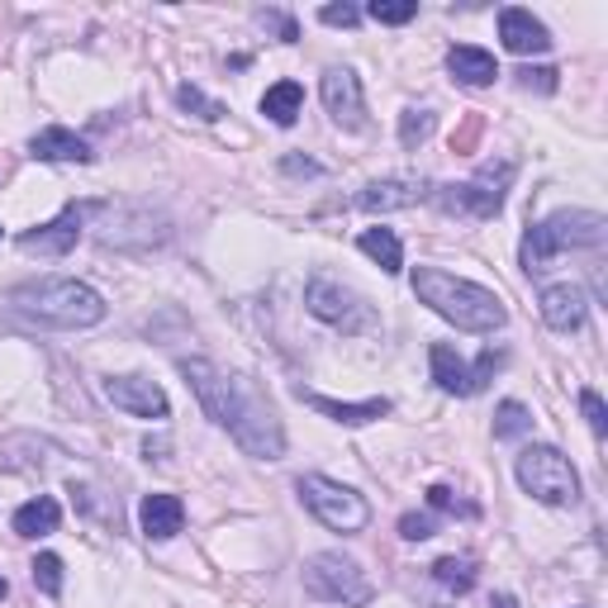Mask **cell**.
Returning <instances> with one entry per match:
<instances>
[{"mask_svg":"<svg viewBox=\"0 0 608 608\" xmlns=\"http://www.w3.org/2000/svg\"><path fill=\"white\" fill-rule=\"evenodd\" d=\"M514 475H518V485H523V495H532L538 504H552V509L581 504V475H575L571 457L561 452V447H547V442L523 447L514 461Z\"/></svg>","mask_w":608,"mask_h":608,"instance_id":"5b68a950","label":"cell"},{"mask_svg":"<svg viewBox=\"0 0 608 608\" xmlns=\"http://www.w3.org/2000/svg\"><path fill=\"white\" fill-rule=\"evenodd\" d=\"M300 499L318 523L333 528V532H361L371 523V504L357 495L352 485H338L328 475H300Z\"/></svg>","mask_w":608,"mask_h":608,"instance_id":"ba28073f","label":"cell"},{"mask_svg":"<svg viewBox=\"0 0 608 608\" xmlns=\"http://www.w3.org/2000/svg\"><path fill=\"white\" fill-rule=\"evenodd\" d=\"M428 195H432V185H428V181L390 177V181H371L367 191L357 195V205H361V210H371V214H385V210H409V205H418V200H428Z\"/></svg>","mask_w":608,"mask_h":608,"instance_id":"4fadbf2b","label":"cell"},{"mask_svg":"<svg viewBox=\"0 0 608 608\" xmlns=\"http://www.w3.org/2000/svg\"><path fill=\"white\" fill-rule=\"evenodd\" d=\"M138 523H143V532H148L153 542H167V538H177V532L185 528V504L177 495H148L138 504Z\"/></svg>","mask_w":608,"mask_h":608,"instance_id":"ac0fdd59","label":"cell"},{"mask_svg":"<svg viewBox=\"0 0 608 608\" xmlns=\"http://www.w3.org/2000/svg\"><path fill=\"white\" fill-rule=\"evenodd\" d=\"M29 157L34 162H91V143L86 138H77L71 128H38L34 138H29Z\"/></svg>","mask_w":608,"mask_h":608,"instance_id":"2e32d148","label":"cell"},{"mask_svg":"<svg viewBox=\"0 0 608 608\" xmlns=\"http://www.w3.org/2000/svg\"><path fill=\"white\" fill-rule=\"evenodd\" d=\"M608 238V219L595 210H556L552 219L532 224L523 243H518V257H523V271L528 277H538V271H547L556 262L561 252L571 248H599V243Z\"/></svg>","mask_w":608,"mask_h":608,"instance_id":"277c9868","label":"cell"},{"mask_svg":"<svg viewBox=\"0 0 608 608\" xmlns=\"http://www.w3.org/2000/svg\"><path fill=\"white\" fill-rule=\"evenodd\" d=\"M300 581H304V595H314L324 604H342V608H367L371 595H375L367 571H361L352 556H342V552L309 556V561H304V571H300Z\"/></svg>","mask_w":608,"mask_h":608,"instance_id":"8992f818","label":"cell"},{"mask_svg":"<svg viewBox=\"0 0 608 608\" xmlns=\"http://www.w3.org/2000/svg\"><path fill=\"white\" fill-rule=\"evenodd\" d=\"M489 608H518V599L514 595H495V604H489Z\"/></svg>","mask_w":608,"mask_h":608,"instance_id":"f35d334b","label":"cell"},{"mask_svg":"<svg viewBox=\"0 0 608 608\" xmlns=\"http://www.w3.org/2000/svg\"><path fill=\"white\" fill-rule=\"evenodd\" d=\"M318 91H324V110L333 114L338 128H347V134L367 128V95H361V77L352 67H328Z\"/></svg>","mask_w":608,"mask_h":608,"instance_id":"30bf717a","label":"cell"},{"mask_svg":"<svg viewBox=\"0 0 608 608\" xmlns=\"http://www.w3.org/2000/svg\"><path fill=\"white\" fill-rule=\"evenodd\" d=\"M495 367H499V352H495V347H485V352H481V361H475V367H471V385H475V395H481V390H485V381H489V375H495Z\"/></svg>","mask_w":608,"mask_h":608,"instance_id":"e575fe53","label":"cell"},{"mask_svg":"<svg viewBox=\"0 0 608 608\" xmlns=\"http://www.w3.org/2000/svg\"><path fill=\"white\" fill-rule=\"evenodd\" d=\"M367 14L375 24H409L418 14V0H371Z\"/></svg>","mask_w":608,"mask_h":608,"instance_id":"f1b7e54d","label":"cell"},{"mask_svg":"<svg viewBox=\"0 0 608 608\" xmlns=\"http://www.w3.org/2000/svg\"><path fill=\"white\" fill-rule=\"evenodd\" d=\"M432 581L442 589H452V595H466V589H475V561L471 556H442L438 566H432Z\"/></svg>","mask_w":608,"mask_h":608,"instance_id":"cb8c5ba5","label":"cell"},{"mask_svg":"<svg viewBox=\"0 0 608 608\" xmlns=\"http://www.w3.org/2000/svg\"><path fill=\"white\" fill-rule=\"evenodd\" d=\"M432 532H438V518H432V514H404L399 518V538L404 542H428Z\"/></svg>","mask_w":608,"mask_h":608,"instance_id":"d6a6232c","label":"cell"},{"mask_svg":"<svg viewBox=\"0 0 608 608\" xmlns=\"http://www.w3.org/2000/svg\"><path fill=\"white\" fill-rule=\"evenodd\" d=\"M5 304L29 324H43V328H95L105 318V300L100 291H91L86 281H71V277H38V281H24L5 295Z\"/></svg>","mask_w":608,"mask_h":608,"instance_id":"3957f363","label":"cell"},{"mask_svg":"<svg viewBox=\"0 0 608 608\" xmlns=\"http://www.w3.org/2000/svg\"><path fill=\"white\" fill-rule=\"evenodd\" d=\"M357 248L367 252L381 271H390V277H395V271H404V243H399L395 228H367V234L357 238Z\"/></svg>","mask_w":608,"mask_h":608,"instance_id":"7402d4cb","label":"cell"},{"mask_svg":"<svg viewBox=\"0 0 608 608\" xmlns=\"http://www.w3.org/2000/svg\"><path fill=\"white\" fill-rule=\"evenodd\" d=\"M514 77H518L523 91H542V95H552L556 86H561V71L556 67H518Z\"/></svg>","mask_w":608,"mask_h":608,"instance_id":"4dcf8cb0","label":"cell"},{"mask_svg":"<svg viewBox=\"0 0 608 608\" xmlns=\"http://www.w3.org/2000/svg\"><path fill=\"white\" fill-rule=\"evenodd\" d=\"M538 304H542V318H547V328H552V333H575L585 324V314H589L585 291H581V285H571V281L547 285Z\"/></svg>","mask_w":608,"mask_h":608,"instance_id":"9a60e30c","label":"cell"},{"mask_svg":"<svg viewBox=\"0 0 608 608\" xmlns=\"http://www.w3.org/2000/svg\"><path fill=\"white\" fill-rule=\"evenodd\" d=\"M475 134H481V120H471L466 128H461V134H452V153H466L471 143H475Z\"/></svg>","mask_w":608,"mask_h":608,"instance_id":"74e56055","label":"cell"},{"mask_svg":"<svg viewBox=\"0 0 608 608\" xmlns=\"http://www.w3.org/2000/svg\"><path fill=\"white\" fill-rule=\"evenodd\" d=\"M77 238H81V210H63L57 219L20 234V248L24 252H38V257H63V252L77 248Z\"/></svg>","mask_w":608,"mask_h":608,"instance_id":"7c38bea8","label":"cell"},{"mask_svg":"<svg viewBox=\"0 0 608 608\" xmlns=\"http://www.w3.org/2000/svg\"><path fill=\"white\" fill-rule=\"evenodd\" d=\"M428 509H432V514H461V518H475V514H481L475 504L457 499L452 485H428Z\"/></svg>","mask_w":608,"mask_h":608,"instance_id":"f546056e","label":"cell"},{"mask_svg":"<svg viewBox=\"0 0 608 608\" xmlns=\"http://www.w3.org/2000/svg\"><path fill=\"white\" fill-rule=\"evenodd\" d=\"M581 414H585L589 432H595V438H604V432H608V404H604L599 390H581Z\"/></svg>","mask_w":608,"mask_h":608,"instance_id":"1f68e13d","label":"cell"},{"mask_svg":"<svg viewBox=\"0 0 608 608\" xmlns=\"http://www.w3.org/2000/svg\"><path fill=\"white\" fill-rule=\"evenodd\" d=\"M409 285L432 314H442L461 333H495L509 324V309H504V300L495 291H485V285H475L466 277H452L442 267H414Z\"/></svg>","mask_w":608,"mask_h":608,"instance_id":"7a4b0ae2","label":"cell"},{"mask_svg":"<svg viewBox=\"0 0 608 608\" xmlns=\"http://www.w3.org/2000/svg\"><path fill=\"white\" fill-rule=\"evenodd\" d=\"M5 589H10V585H5V575H0V599H5Z\"/></svg>","mask_w":608,"mask_h":608,"instance_id":"ab89813d","label":"cell"},{"mask_svg":"<svg viewBox=\"0 0 608 608\" xmlns=\"http://www.w3.org/2000/svg\"><path fill=\"white\" fill-rule=\"evenodd\" d=\"M304 304H309L314 318H324L328 328L338 333H367L375 328V309L367 300H361L357 291H347V285L328 281V277H314L309 285H304Z\"/></svg>","mask_w":608,"mask_h":608,"instance_id":"9c48e42d","label":"cell"},{"mask_svg":"<svg viewBox=\"0 0 608 608\" xmlns=\"http://www.w3.org/2000/svg\"><path fill=\"white\" fill-rule=\"evenodd\" d=\"M428 367H432V381H438V390H447V395H475V385H471V367L457 357V347H447V342H432L428 347Z\"/></svg>","mask_w":608,"mask_h":608,"instance_id":"ffe728a7","label":"cell"},{"mask_svg":"<svg viewBox=\"0 0 608 608\" xmlns=\"http://www.w3.org/2000/svg\"><path fill=\"white\" fill-rule=\"evenodd\" d=\"M285 171H291V177H318V171H324V167H318V162H309V157H285V162H281Z\"/></svg>","mask_w":608,"mask_h":608,"instance_id":"8d00e7d4","label":"cell"},{"mask_svg":"<svg viewBox=\"0 0 608 608\" xmlns=\"http://www.w3.org/2000/svg\"><path fill=\"white\" fill-rule=\"evenodd\" d=\"M34 585L43 589L48 599H57L63 595V556H53V552H43V556H34Z\"/></svg>","mask_w":608,"mask_h":608,"instance_id":"83f0119b","label":"cell"},{"mask_svg":"<svg viewBox=\"0 0 608 608\" xmlns=\"http://www.w3.org/2000/svg\"><path fill=\"white\" fill-rule=\"evenodd\" d=\"M177 105L181 110H191V114H200V120H205V124H214V120H224V105H219V100H210L205 91H200V86H191V81H185V86H177Z\"/></svg>","mask_w":608,"mask_h":608,"instance_id":"484cf974","label":"cell"},{"mask_svg":"<svg viewBox=\"0 0 608 608\" xmlns=\"http://www.w3.org/2000/svg\"><path fill=\"white\" fill-rule=\"evenodd\" d=\"M57 523H63V504L48 495L14 509V532H20V538H48V532H57Z\"/></svg>","mask_w":608,"mask_h":608,"instance_id":"44dd1931","label":"cell"},{"mask_svg":"<svg viewBox=\"0 0 608 608\" xmlns=\"http://www.w3.org/2000/svg\"><path fill=\"white\" fill-rule=\"evenodd\" d=\"M447 71H452V81H461V86H489L499 77V63H495V53L475 48V43H457V48L447 53Z\"/></svg>","mask_w":608,"mask_h":608,"instance_id":"d6986e66","label":"cell"},{"mask_svg":"<svg viewBox=\"0 0 608 608\" xmlns=\"http://www.w3.org/2000/svg\"><path fill=\"white\" fill-rule=\"evenodd\" d=\"M499 38H504V48L518 53V57L552 48V34H547V24L532 20V10H518V5L499 10Z\"/></svg>","mask_w":608,"mask_h":608,"instance_id":"5bb4252c","label":"cell"},{"mask_svg":"<svg viewBox=\"0 0 608 608\" xmlns=\"http://www.w3.org/2000/svg\"><path fill=\"white\" fill-rule=\"evenodd\" d=\"M300 110H304V86H300V81H277V86H267L262 114H267L271 124L291 128V124L300 120Z\"/></svg>","mask_w":608,"mask_h":608,"instance_id":"603a6c76","label":"cell"},{"mask_svg":"<svg viewBox=\"0 0 608 608\" xmlns=\"http://www.w3.org/2000/svg\"><path fill=\"white\" fill-rule=\"evenodd\" d=\"M295 395L309 404V409H318L324 418H333V424L342 428H361V424H375V418L390 414V399H361V404H342V399H328V395H314V390H295Z\"/></svg>","mask_w":608,"mask_h":608,"instance_id":"e0dca14e","label":"cell"},{"mask_svg":"<svg viewBox=\"0 0 608 608\" xmlns=\"http://www.w3.org/2000/svg\"><path fill=\"white\" fill-rule=\"evenodd\" d=\"M528 432H532V414H528V404L504 399L499 409H495V438H499V442H518V438H528Z\"/></svg>","mask_w":608,"mask_h":608,"instance_id":"d4e9b609","label":"cell"},{"mask_svg":"<svg viewBox=\"0 0 608 608\" xmlns=\"http://www.w3.org/2000/svg\"><path fill=\"white\" fill-rule=\"evenodd\" d=\"M257 20H262V24H271V29H277V34H281V43H295V38H300V29H295V20H291V14H281V10H262V14H257Z\"/></svg>","mask_w":608,"mask_h":608,"instance_id":"d590c367","label":"cell"},{"mask_svg":"<svg viewBox=\"0 0 608 608\" xmlns=\"http://www.w3.org/2000/svg\"><path fill=\"white\" fill-rule=\"evenodd\" d=\"M181 375H185V385H191V395L200 399V409H205L248 457H257V461L285 457V424H281L277 404L257 390V381L214 367L205 357H185Z\"/></svg>","mask_w":608,"mask_h":608,"instance_id":"6da1fadb","label":"cell"},{"mask_svg":"<svg viewBox=\"0 0 608 608\" xmlns=\"http://www.w3.org/2000/svg\"><path fill=\"white\" fill-rule=\"evenodd\" d=\"M432 124H438V120H432V114L428 110H404L399 114V143H404V148H424V143L432 138Z\"/></svg>","mask_w":608,"mask_h":608,"instance_id":"4316f807","label":"cell"},{"mask_svg":"<svg viewBox=\"0 0 608 608\" xmlns=\"http://www.w3.org/2000/svg\"><path fill=\"white\" fill-rule=\"evenodd\" d=\"M514 181V162H489L481 167V177L457 181V185H432V200H438L442 214H457V219H495L504 210V191Z\"/></svg>","mask_w":608,"mask_h":608,"instance_id":"52a82bcc","label":"cell"},{"mask_svg":"<svg viewBox=\"0 0 608 608\" xmlns=\"http://www.w3.org/2000/svg\"><path fill=\"white\" fill-rule=\"evenodd\" d=\"M318 20H324L328 29H357L361 10L357 5H324V10H318Z\"/></svg>","mask_w":608,"mask_h":608,"instance_id":"836d02e7","label":"cell"},{"mask_svg":"<svg viewBox=\"0 0 608 608\" xmlns=\"http://www.w3.org/2000/svg\"><path fill=\"white\" fill-rule=\"evenodd\" d=\"M105 399L114 404V409L134 414V418H167L171 414V399L167 390L148 381V375H110L105 381Z\"/></svg>","mask_w":608,"mask_h":608,"instance_id":"8fae6325","label":"cell"}]
</instances>
